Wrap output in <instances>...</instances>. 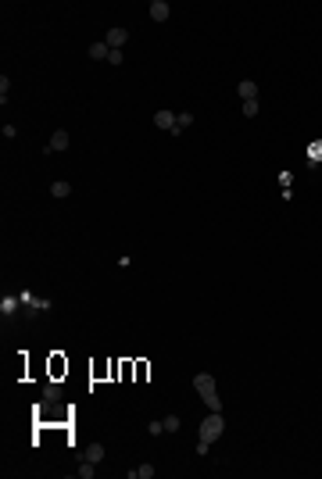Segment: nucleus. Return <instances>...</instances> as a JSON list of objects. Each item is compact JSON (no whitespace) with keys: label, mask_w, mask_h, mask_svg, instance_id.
Here are the masks:
<instances>
[{"label":"nucleus","mask_w":322,"mask_h":479,"mask_svg":"<svg viewBox=\"0 0 322 479\" xmlns=\"http://www.w3.org/2000/svg\"><path fill=\"white\" fill-rule=\"evenodd\" d=\"M126 40H129V32H126L122 25H115V29H108V32H104V43H108L111 50H122V47H126Z\"/></svg>","instance_id":"obj_3"},{"label":"nucleus","mask_w":322,"mask_h":479,"mask_svg":"<svg viewBox=\"0 0 322 479\" xmlns=\"http://www.w3.org/2000/svg\"><path fill=\"white\" fill-rule=\"evenodd\" d=\"M7 93H11V79L0 76V104H7Z\"/></svg>","instance_id":"obj_17"},{"label":"nucleus","mask_w":322,"mask_h":479,"mask_svg":"<svg viewBox=\"0 0 322 479\" xmlns=\"http://www.w3.org/2000/svg\"><path fill=\"white\" fill-rule=\"evenodd\" d=\"M161 422H165V433H175V429H179V418H175V415H168V418H161Z\"/></svg>","instance_id":"obj_19"},{"label":"nucleus","mask_w":322,"mask_h":479,"mask_svg":"<svg viewBox=\"0 0 322 479\" xmlns=\"http://www.w3.org/2000/svg\"><path fill=\"white\" fill-rule=\"evenodd\" d=\"M43 394H47V400H58V397H61V386H58V379H50Z\"/></svg>","instance_id":"obj_15"},{"label":"nucleus","mask_w":322,"mask_h":479,"mask_svg":"<svg viewBox=\"0 0 322 479\" xmlns=\"http://www.w3.org/2000/svg\"><path fill=\"white\" fill-rule=\"evenodd\" d=\"M258 115V100H243V118H254Z\"/></svg>","instance_id":"obj_18"},{"label":"nucleus","mask_w":322,"mask_h":479,"mask_svg":"<svg viewBox=\"0 0 322 479\" xmlns=\"http://www.w3.org/2000/svg\"><path fill=\"white\" fill-rule=\"evenodd\" d=\"M193 390H197L201 400L208 404V411H222V397H219V390H215V376H211V372H197V376H193Z\"/></svg>","instance_id":"obj_2"},{"label":"nucleus","mask_w":322,"mask_h":479,"mask_svg":"<svg viewBox=\"0 0 322 479\" xmlns=\"http://www.w3.org/2000/svg\"><path fill=\"white\" fill-rule=\"evenodd\" d=\"M65 369H68V365H65V361H61V358L54 354V358H50V372H54V379H58V376H61Z\"/></svg>","instance_id":"obj_16"},{"label":"nucleus","mask_w":322,"mask_h":479,"mask_svg":"<svg viewBox=\"0 0 322 479\" xmlns=\"http://www.w3.org/2000/svg\"><path fill=\"white\" fill-rule=\"evenodd\" d=\"M68 147H72V136H68L65 129H58V133L50 136V143H47V151H43V154H58V151H68Z\"/></svg>","instance_id":"obj_4"},{"label":"nucleus","mask_w":322,"mask_h":479,"mask_svg":"<svg viewBox=\"0 0 322 479\" xmlns=\"http://www.w3.org/2000/svg\"><path fill=\"white\" fill-rule=\"evenodd\" d=\"M154 125L165 129V133H172V129H175V115H172V111H158V115H154Z\"/></svg>","instance_id":"obj_6"},{"label":"nucleus","mask_w":322,"mask_h":479,"mask_svg":"<svg viewBox=\"0 0 322 479\" xmlns=\"http://www.w3.org/2000/svg\"><path fill=\"white\" fill-rule=\"evenodd\" d=\"M93 472H97V469H93V462H82L79 469H76V476H79V479H93Z\"/></svg>","instance_id":"obj_14"},{"label":"nucleus","mask_w":322,"mask_h":479,"mask_svg":"<svg viewBox=\"0 0 322 479\" xmlns=\"http://www.w3.org/2000/svg\"><path fill=\"white\" fill-rule=\"evenodd\" d=\"M108 65H122V50H111L108 54Z\"/></svg>","instance_id":"obj_21"},{"label":"nucleus","mask_w":322,"mask_h":479,"mask_svg":"<svg viewBox=\"0 0 322 479\" xmlns=\"http://www.w3.org/2000/svg\"><path fill=\"white\" fill-rule=\"evenodd\" d=\"M50 197H58V200H65V197H72V182H65V179H58V182H50Z\"/></svg>","instance_id":"obj_7"},{"label":"nucleus","mask_w":322,"mask_h":479,"mask_svg":"<svg viewBox=\"0 0 322 479\" xmlns=\"http://www.w3.org/2000/svg\"><path fill=\"white\" fill-rule=\"evenodd\" d=\"M222 429H226V418H222V411H208V418L201 422V440H197V454H208V447L222 436Z\"/></svg>","instance_id":"obj_1"},{"label":"nucleus","mask_w":322,"mask_h":479,"mask_svg":"<svg viewBox=\"0 0 322 479\" xmlns=\"http://www.w3.org/2000/svg\"><path fill=\"white\" fill-rule=\"evenodd\" d=\"M147 433H151V436H158V433H165V422H151V426H147Z\"/></svg>","instance_id":"obj_20"},{"label":"nucleus","mask_w":322,"mask_h":479,"mask_svg":"<svg viewBox=\"0 0 322 479\" xmlns=\"http://www.w3.org/2000/svg\"><path fill=\"white\" fill-rule=\"evenodd\" d=\"M104 454H108V451H104V444H90V447H86V462H93V465H97V462H104Z\"/></svg>","instance_id":"obj_12"},{"label":"nucleus","mask_w":322,"mask_h":479,"mask_svg":"<svg viewBox=\"0 0 322 479\" xmlns=\"http://www.w3.org/2000/svg\"><path fill=\"white\" fill-rule=\"evenodd\" d=\"M108 54H111V47H108L104 40H97V43L90 47V58H93V61H108Z\"/></svg>","instance_id":"obj_8"},{"label":"nucleus","mask_w":322,"mask_h":479,"mask_svg":"<svg viewBox=\"0 0 322 479\" xmlns=\"http://www.w3.org/2000/svg\"><path fill=\"white\" fill-rule=\"evenodd\" d=\"M308 154H312V164H315V161L322 158V143H315V147H312V151H308Z\"/></svg>","instance_id":"obj_22"},{"label":"nucleus","mask_w":322,"mask_h":479,"mask_svg":"<svg viewBox=\"0 0 322 479\" xmlns=\"http://www.w3.org/2000/svg\"><path fill=\"white\" fill-rule=\"evenodd\" d=\"M193 125V115L190 111H183V115H175V129H172V136H179V133H186Z\"/></svg>","instance_id":"obj_9"},{"label":"nucleus","mask_w":322,"mask_h":479,"mask_svg":"<svg viewBox=\"0 0 322 479\" xmlns=\"http://www.w3.org/2000/svg\"><path fill=\"white\" fill-rule=\"evenodd\" d=\"M168 14H172V7L165 0H151V18L154 22H168Z\"/></svg>","instance_id":"obj_5"},{"label":"nucleus","mask_w":322,"mask_h":479,"mask_svg":"<svg viewBox=\"0 0 322 479\" xmlns=\"http://www.w3.org/2000/svg\"><path fill=\"white\" fill-rule=\"evenodd\" d=\"M237 93H240L243 100H258V86H254L251 79H243L240 86H237Z\"/></svg>","instance_id":"obj_10"},{"label":"nucleus","mask_w":322,"mask_h":479,"mask_svg":"<svg viewBox=\"0 0 322 479\" xmlns=\"http://www.w3.org/2000/svg\"><path fill=\"white\" fill-rule=\"evenodd\" d=\"M18 304H22L18 297H4V301H0V315H4V319H11V315L18 311Z\"/></svg>","instance_id":"obj_11"},{"label":"nucleus","mask_w":322,"mask_h":479,"mask_svg":"<svg viewBox=\"0 0 322 479\" xmlns=\"http://www.w3.org/2000/svg\"><path fill=\"white\" fill-rule=\"evenodd\" d=\"M129 476H133V479H154V469H151V465H136Z\"/></svg>","instance_id":"obj_13"}]
</instances>
